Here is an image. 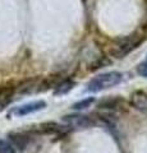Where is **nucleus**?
I'll return each instance as SVG.
<instances>
[{
	"mask_svg": "<svg viewBox=\"0 0 147 153\" xmlns=\"http://www.w3.org/2000/svg\"><path fill=\"white\" fill-rule=\"evenodd\" d=\"M137 71H138V74H140V75H142V76H145V78H147V60L138 65V68H137Z\"/></svg>",
	"mask_w": 147,
	"mask_h": 153,
	"instance_id": "9",
	"label": "nucleus"
},
{
	"mask_svg": "<svg viewBox=\"0 0 147 153\" xmlns=\"http://www.w3.org/2000/svg\"><path fill=\"white\" fill-rule=\"evenodd\" d=\"M0 153H16V149L9 142L0 140Z\"/></svg>",
	"mask_w": 147,
	"mask_h": 153,
	"instance_id": "7",
	"label": "nucleus"
},
{
	"mask_svg": "<svg viewBox=\"0 0 147 153\" xmlns=\"http://www.w3.org/2000/svg\"><path fill=\"white\" fill-rule=\"evenodd\" d=\"M74 83L70 82V80H63V82H60L56 84V89H55V94H64L69 92L70 89L73 88Z\"/></svg>",
	"mask_w": 147,
	"mask_h": 153,
	"instance_id": "6",
	"label": "nucleus"
},
{
	"mask_svg": "<svg viewBox=\"0 0 147 153\" xmlns=\"http://www.w3.org/2000/svg\"><path fill=\"white\" fill-rule=\"evenodd\" d=\"M141 42H142V40H140L138 36H129V37L124 38V40L119 41V44L114 46L111 52H113L114 57H118V59H119V57H124L128 52L134 50Z\"/></svg>",
	"mask_w": 147,
	"mask_h": 153,
	"instance_id": "2",
	"label": "nucleus"
},
{
	"mask_svg": "<svg viewBox=\"0 0 147 153\" xmlns=\"http://www.w3.org/2000/svg\"><path fill=\"white\" fill-rule=\"evenodd\" d=\"M131 105L138 111L147 112V93L143 91H136L131 96Z\"/></svg>",
	"mask_w": 147,
	"mask_h": 153,
	"instance_id": "5",
	"label": "nucleus"
},
{
	"mask_svg": "<svg viewBox=\"0 0 147 153\" xmlns=\"http://www.w3.org/2000/svg\"><path fill=\"white\" fill-rule=\"evenodd\" d=\"M45 107H46V102L41 101V100H40V101H35V102H30V103L22 105V106L12 110V114L16 115V116H25V115L40 111V110L45 108Z\"/></svg>",
	"mask_w": 147,
	"mask_h": 153,
	"instance_id": "3",
	"label": "nucleus"
},
{
	"mask_svg": "<svg viewBox=\"0 0 147 153\" xmlns=\"http://www.w3.org/2000/svg\"><path fill=\"white\" fill-rule=\"evenodd\" d=\"M63 120L65 123H68L69 125H72L74 128H79V129H86L95 124L91 120V117L84 116V115H67V116L63 117Z\"/></svg>",
	"mask_w": 147,
	"mask_h": 153,
	"instance_id": "4",
	"label": "nucleus"
},
{
	"mask_svg": "<svg viewBox=\"0 0 147 153\" xmlns=\"http://www.w3.org/2000/svg\"><path fill=\"white\" fill-rule=\"evenodd\" d=\"M92 102H93V98H86V100H83V101H79L77 103H74L73 105V108L74 110H83V108L88 107Z\"/></svg>",
	"mask_w": 147,
	"mask_h": 153,
	"instance_id": "8",
	"label": "nucleus"
},
{
	"mask_svg": "<svg viewBox=\"0 0 147 153\" xmlns=\"http://www.w3.org/2000/svg\"><path fill=\"white\" fill-rule=\"evenodd\" d=\"M123 80V74L119 71H107L104 74H98L90 80L87 84V91L90 92H100V91L113 88Z\"/></svg>",
	"mask_w": 147,
	"mask_h": 153,
	"instance_id": "1",
	"label": "nucleus"
}]
</instances>
